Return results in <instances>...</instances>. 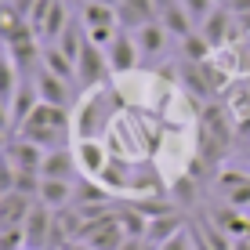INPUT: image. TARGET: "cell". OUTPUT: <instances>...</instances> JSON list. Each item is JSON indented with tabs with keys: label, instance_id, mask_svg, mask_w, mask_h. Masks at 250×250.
<instances>
[{
	"label": "cell",
	"instance_id": "1",
	"mask_svg": "<svg viewBox=\"0 0 250 250\" xmlns=\"http://www.w3.org/2000/svg\"><path fill=\"white\" fill-rule=\"evenodd\" d=\"M15 134L37 142L40 149H62V145H69V138H73V116H69V109H62V105L40 102V105L33 109V116L25 120Z\"/></svg>",
	"mask_w": 250,
	"mask_h": 250
},
{
	"label": "cell",
	"instance_id": "2",
	"mask_svg": "<svg viewBox=\"0 0 250 250\" xmlns=\"http://www.w3.org/2000/svg\"><path fill=\"white\" fill-rule=\"evenodd\" d=\"M109 58H105V47H98L94 40H87L80 51V58H76V87H83V91H91V87H98V83H105L109 80Z\"/></svg>",
	"mask_w": 250,
	"mask_h": 250
},
{
	"label": "cell",
	"instance_id": "3",
	"mask_svg": "<svg viewBox=\"0 0 250 250\" xmlns=\"http://www.w3.org/2000/svg\"><path fill=\"white\" fill-rule=\"evenodd\" d=\"M105 58H109V69H113L116 76H127V73H134V69H138V62H142V51H138V40H134V33L120 25V33L113 37V44L105 47Z\"/></svg>",
	"mask_w": 250,
	"mask_h": 250
},
{
	"label": "cell",
	"instance_id": "4",
	"mask_svg": "<svg viewBox=\"0 0 250 250\" xmlns=\"http://www.w3.org/2000/svg\"><path fill=\"white\" fill-rule=\"evenodd\" d=\"M22 229H25V247H29V250H47L51 236H55V207H47V203L37 200Z\"/></svg>",
	"mask_w": 250,
	"mask_h": 250
},
{
	"label": "cell",
	"instance_id": "5",
	"mask_svg": "<svg viewBox=\"0 0 250 250\" xmlns=\"http://www.w3.org/2000/svg\"><path fill=\"white\" fill-rule=\"evenodd\" d=\"M73 152H76V163H80L83 178H102V170L109 167V145L102 138H76Z\"/></svg>",
	"mask_w": 250,
	"mask_h": 250
},
{
	"label": "cell",
	"instance_id": "6",
	"mask_svg": "<svg viewBox=\"0 0 250 250\" xmlns=\"http://www.w3.org/2000/svg\"><path fill=\"white\" fill-rule=\"evenodd\" d=\"M33 83H37V91H40V102H47V105L69 109V105H73V98H76L73 80H62V76H55V73H51V69H44V65L33 73Z\"/></svg>",
	"mask_w": 250,
	"mask_h": 250
},
{
	"label": "cell",
	"instance_id": "7",
	"mask_svg": "<svg viewBox=\"0 0 250 250\" xmlns=\"http://www.w3.org/2000/svg\"><path fill=\"white\" fill-rule=\"evenodd\" d=\"M134 40H138L142 58H160V55H167V47H170V33H167V25H163L160 19L138 25V29H134Z\"/></svg>",
	"mask_w": 250,
	"mask_h": 250
},
{
	"label": "cell",
	"instance_id": "8",
	"mask_svg": "<svg viewBox=\"0 0 250 250\" xmlns=\"http://www.w3.org/2000/svg\"><path fill=\"white\" fill-rule=\"evenodd\" d=\"M76 170H80V163H76L73 145H62V149H47L44 163H40V178H58V182H73Z\"/></svg>",
	"mask_w": 250,
	"mask_h": 250
},
{
	"label": "cell",
	"instance_id": "9",
	"mask_svg": "<svg viewBox=\"0 0 250 250\" xmlns=\"http://www.w3.org/2000/svg\"><path fill=\"white\" fill-rule=\"evenodd\" d=\"M232 19H236V15H232V7H229V4H218V7H214V11L203 19L200 33L207 37V44H210V47H221V44L229 40V33H232Z\"/></svg>",
	"mask_w": 250,
	"mask_h": 250
},
{
	"label": "cell",
	"instance_id": "10",
	"mask_svg": "<svg viewBox=\"0 0 250 250\" xmlns=\"http://www.w3.org/2000/svg\"><path fill=\"white\" fill-rule=\"evenodd\" d=\"M4 152L11 156V163H15L19 170H37V174H40V163H44V156H47V149H40L37 142H29V138H22V134L15 138Z\"/></svg>",
	"mask_w": 250,
	"mask_h": 250
},
{
	"label": "cell",
	"instance_id": "11",
	"mask_svg": "<svg viewBox=\"0 0 250 250\" xmlns=\"http://www.w3.org/2000/svg\"><path fill=\"white\" fill-rule=\"evenodd\" d=\"M33 203H37V200L25 196V192H19V188L4 192V196H0V225H25Z\"/></svg>",
	"mask_w": 250,
	"mask_h": 250
},
{
	"label": "cell",
	"instance_id": "12",
	"mask_svg": "<svg viewBox=\"0 0 250 250\" xmlns=\"http://www.w3.org/2000/svg\"><path fill=\"white\" fill-rule=\"evenodd\" d=\"M37 105H40L37 83H33V80H22L19 91H15V98H11V131H19L25 120L33 116V109H37Z\"/></svg>",
	"mask_w": 250,
	"mask_h": 250
},
{
	"label": "cell",
	"instance_id": "13",
	"mask_svg": "<svg viewBox=\"0 0 250 250\" xmlns=\"http://www.w3.org/2000/svg\"><path fill=\"white\" fill-rule=\"evenodd\" d=\"M83 29H116L120 25V11L105 0H83V11H80Z\"/></svg>",
	"mask_w": 250,
	"mask_h": 250
},
{
	"label": "cell",
	"instance_id": "14",
	"mask_svg": "<svg viewBox=\"0 0 250 250\" xmlns=\"http://www.w3.org/2000/svg\"><path fill=\"white\" fill-rule=\"evenodd\" d=\"M116 11H120V25H124V29H131V33L138 29V25L160 19V7L152 4V0H124Z\"/></svg>",
	"mask_w": 250,
	"mask_h": 250
},
{
	"label": "cell",
	"instance_id": "15",
	"mask_svg": "<svg viewBox=\"0 0 250 250\" xmlns=\"http://www.w3.org/2000/svg\"><path fill=\"white\" fill-rule=\"evenodd\" d=\"M182 229H185V214H182V210H174V214H160V218H149V229H145V243L163 247L170 236H178Z\"/></svg>",
	"mask_w": 250,
	"mask_h": 250
},
{
	"label": "cell",
	"instance_id": "16",
	"mask_svg": "<svg viewBox=\"0 0 250 250\" xmlns=\"http://www.w3.org/2000/svg\"><path fill=\"white\" fill-rule=\"evenodd\" d=\"M160 22L167 25V33H170V37H178V40H185L188 33H196V22H192V15L185 11L182 0H178V4H170V7H163V11H160Z\"/></svg>",
	"mask_w": 250,
	"mask_h": 250
},
{
	"label": "cell",
	"instance_id": "17",
	"mask_svg": "<svg viewBox=\"0 0 250 250\" xmlns=\"http://www.w3.org/2000/svg\"><path fill=\"white\" fill-rule=\"evenodd\" d=\"M73 196H76L73 182L44 178V182H40V196H37V200H40V203H47V207H55V210H62V207H69V203H73Z\"/></svg>",
	"mask_w": 250,
	"mask_h": 250
},
{
	"label": "cell",
	"instance_id": "18",
	"mask_svg": "<svg viewBox=\"0 0 250 250\" xmlns=\"http://www.w3.org/2000/svg\"><path fill=\"white\" fill-rule=\"evenodd\" d=\"M44 69H51L55 76H62V80H76V62L65 55L58 44H47L44 47V62H40Z\"/></svg>",
	"mask_w": 250,
	"mask_h": 250
},
{
	"label": "cell",
	"instance_id": "19",
	"mask_svg": "<svg viewBox=\"0 0 250 250\" xmlns=\"http://www.w3.org/2000/svg\"><path fill=\"white\" fill-rule=\"evenodd\" d=\"M116 218H120V225H124V232H127V236H142V239H145V229H149V218H145V214L138 210L134 203L120 207V210H116Z\"/></svg>",
	"mask_w": 250,
	"mask_h": 250
},
{
	"label": "cell",
	"instance_id": "20",
	"mask_svg": "<svg viewBox=\"0 0 250 250\" xmlns=\"http://www.w3.org/2000/svg\"><path fill=\"white\" fill-rule=\"evenodd\" d=\"M182 51H185V62H207V58H210V44H207V37L200 29L196 33H188V37L182 40Z\"/></svg>",
	"mask_w": 250,
	"mask_h": 250
},
{
	"label": "cell",
	"instance_id": "21",
	"mask_svg": "<svg viewBox=\"0 0 250 250\" xmlns=\"http://www.w3.org/2000/svg\"><path fill=\"white\" fill-rule=\"evenodd\" d=\"M0 250H29L22 225H0Z\"/></svg>",
	"mask_w": 250,
	"mask_h": 250
},
{
	"label": "cell",
	"instance_id": "22",
	"mask_svg": "<svg viewBox=\"0 0 250 250\" xmlns=\"http://www.w3.org/2000/svg\"><path fill=\"white\" fill-rule=\"evenodd\" d=\"M182 4H185V11L192 15V22H196V25H203V19L214 11V7H218L214 0H182Z\"/></svg>",
	"mask_w": 250,
	"mask_h": 250
},
{
	"label": "cell",
	"instance_id": "23",
	"mask_svg": "<svg viewBox=\"0 0 250 250\" xmlns=\"http://www.w3.org/2000/svg\"><path fill=\"white\" fill-rule=\"evenodd\" d=\"M160 250H196V247H192V232H188V225L178 232V236H170Z\"/></svg>",
	"mask_w": 250,
	"mask_h": 250
},
{
	"label": "cell",
	"instance_id": "24",
	"mask_svg": "<svg viewBox=\"0 0 250 250\" xmlns=\"http://www.w3.org/2000/svg\"><path fill=\"white\" fill-rule=\"evenodd\" d=\"M142 247H145V239H142V236H127L124 243H120V250H142Z\"/></svg>",
	"mask_w": 250,
	"mask_h": 250
},
{
	"label": "cell",
	"instance_id": "25",
	"mask_svg": "<svg viewBox=\"0 0 250 250\" xmlns=\"http://www.w3.org/2000/svg\"><path fill=\"white\" fill-rule=\"evenodd\" d=\"M58 250H94L91 243H83V239H69V243H62Z\"/></svg>",
	"mask_w": 250,
	"mask_h": 250
},
{
	"label": "cell",
	"instance_id": "26",
	"mask_svg": "<svg viewBox=\"0 0 250 250\" xmlns=\"http://www.w3.org/2000/svg\"><path fill=\"white\" fill-rule=\"evenodd\" d=\"M232 250H250V239H243V236H236V247Z\"/></svg>",
	"mask_w": 250,
	"mask_h": 250
},
{
	"label": "cell",
	"instance_id": "27",
	"mask_svg": "<svg viewBox=\"0 0 250 250\" xmlns=\"http://www.w3.org/2000/svg\"><path fill=\"white\" fill-rule=\"evenodd\" d=\"M152 4H156V7H160V11H163V7H170V4H178V0H152Z\"/></svg>",
	"mask_w": 250,
	"mask_h": 250
},
{
	"label": "cell",
	"instance_id": "28",
	"mask_svg": "<svg viewBox=\"0 0 250 250\" xmlns=\"http://www.w3.org/2000/svg\"><path fill=\"white\" fill-rule=\"evenodd\" d=\"M7 134H11V131H0V152L7 149Z\"/></svg>",
	"mask_w": 250,
	"mask_h": 250
},
{
	"label": "cell",
	"instance_id": "29",
	"mask_svg": "<svg viewBox=\"0 0 250 250\" xmlns=\"http://www.w3.org/2000/svg\"><path fill=\"white\" fill-rule=\"evenodd\" d=\"M214 4H229V0H214Z\"/></svg>",
	"mask_w": 250,
	"mask_h": 250
},
{
	"label": "cell",
	"instance_id": "30",
	"mask_svg": "<svg viewBox=\"0 0 250 250\" xmlns=\"http://www.w3.org/2000/svg\"><path fill=\"white\" fill-rule=\"evenodd\" d=\"M47 250H55V247H47Z\"/></svg>",
	"mask_w": 250,
	"mask_h": 250
}]
</instances>
